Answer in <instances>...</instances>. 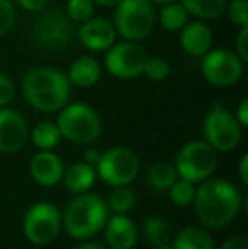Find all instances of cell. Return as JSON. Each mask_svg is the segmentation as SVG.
<instances>
[{"label": "cell", "mask_w": 248, "mask_h": 249, "mask_svg": "<svg viewBox=\"0 0 248 249\" xmlns=\"http://www.w3.org/2000/svg\"><path fill=\"white\" fill-rule=\"evenodd\" d=\"M95 3L92 0H68L66 2V16L70 20L75 22H85L87 19L94 16V9Z\"/></svg>", "instance_id": "cell-28"}, {"label": "cell", "mask_w": 248, "mask_h": 249, "mask_svg": "<svg viewBox=\"0 0 248 249\" xmlns=\"http://www.w3.org/2000/svg\"><path fill=\"white\" fill-rule=\"evenodd\" d=\"M219 249H248V239L245 236L229 237L223 243V246Z\"/></svg>", "instance_id": "cell-35"}, {"label": "cell", "mask_w": 248, "mask_h": 249, "mask_svg": "<svg viewBox=\"0 0 248 249\" xmlns=\"http://www.w3.org/2000/svg\"><path fill=\"white\" fill-rule=\"evenodd\" d=\"M31 139L36 148H39L41 151H50L60 142L61 134L57 124L53 122H39L31 132Z\"/></svg>", "instance_id": "cell-24"}, {"label": "cell", "mask_w": 248, "mask_h": 249, "mask_svg": "<svg viewBox=\"0 0 248 249\" xmlns=\"http://www.w3.org/2000/svg\"><path fill=\"white\" fill-rule=\"evenodd\" d=\"M100 154H102V153H100L99 149H95V148L87 149V151H85V154H83V158H85V163H89V164H95L97 161H99Z\"/></svg>", "instance_id": "cell-38"}, {"label": "cell", "mask_w": 248, "mask_h": 249, "mask_svg": "<svg viewBox=\"0 0 248 249\" xmlns=\"http://www.w3.org/2000/svg\"><path fill=\"white\" fill-rule=\"evenodd\" d=\"M109 219V209L99 195L78 194L66 205L61 226L73 239H90L104 229Z\"/></svg>", "instance_id": "cell-3"}, {"label": "cell", "mask_w": 248, "mask_h": 249, "mask_svg": "<svg viewBox=\"0 0 248 249\" xmlns=\"http://www.w3.org/2000/svg\"><path fill=\"white\" fill-rule=\"evenodd\" d=\"M143 236H145L146 243L152 244L153 248L160 246V244L170 243V239H172L170 224L158 215L148 217V219L143 222Z\"/></svg>", "instance_id": "cell-23"}, {"label": "cell", "mask_w": 248, "mask_h": 249, "mask_svg": "<svg viewBox=\"0 0 248 249\" xmlns=\"http://www.w3.org/2000/svg\"><path fill=\"white\" fill-rule=\"evenodd\" d=\"M189 12L182 3H165L160 12V24L165 27L167 31H180L187 24Z\"/></svg>", "instance_id": "cell-25"}, {"label": "cell", "mask_w": 248, "mask_h": 249, "mask_svg": "<svg viewBox=\"0 0 248 249\" xmlns=\"http://www.w3.org/2000/svg\"><path fill=\"white\" fill-rule=\"evenodd\" d=\"M22 95L31 107L39 112H57L68 104L70 83L68 76L51 66H38L24 75Z\"/></svg>", "instance_id": "cell-2"}, {"label": "cell", "mask_w": 248, "mask_h": 249, "mask_svg": "<svg viewBox=\"0 0 248 249\" xmlns=\"http://www.w3.org/2000/svg\"><path fill=\"white\" fill-rule=\"evenodd\" d=\"M195 188L194 209L199 220L209 229H223L235 220L242 207V195L233 183L221 178L201 181Z\"/></svg>", "instance_id": "cell-1"}, {"label": "cell", "mask_w": 248, "mask_h": 249, "mask_svg": "<svg viewBox=\"0 0 248 249\" xmlns=\"http://www.w3.org/2000/svg\"><path fill=\"white\" fill-rule=\"evenodd\" d=\"M236 56L243 63L248 61V26H243L236 37Z\"/></svg>", "instance_id": "cell-33"}, {"label": "cell", "mask_w": 248, "mask_h": 249, "mask_svg": "<svg viewBox=\"0 0 248 249\" xmlns=\"http://www.w3.org/2000/svg\"><path fill=\"white\" fill-rule=\"evenodd\" d=\"M102 75L100 63L92 56H80L70 65L68 80L76 87H94Z\"/></svg>", "instance_id": "cell-19"}, {"label": "cell", "mask_w": 248, "mask_h": 249, "mask_svg": "<svg viewBox=\"0 0 248 249\" xmlns=\"http://www.w3.org/2000/svg\"><path fill=\"white\" fill-rule=\"evenodd\" d=\"M182 5L197 19L212 20L225 12L228 0H182Z\"/></svg>", "instance_id": "cell-21"}, {"label": "cell", "mask_w": 248, "mask_h": 249, "mask_svg": "<svg viewBox=\"0 0 248 249\" xmlns=\"http://www.w3.org/2000/svg\"><path fill=\"white\" fill-rule=\"evenodd\" d=\"M218 151L206 141H191L179 151L175 170L180 178L192 183H201L214 173L218 166Z\"/></svg>", "instance_id": "cell-8"}, {"label": "cell", "mask_w": 248, "mask_h": 249, "mask_svg": "<svg viewBox=\"0 0 248 249\" xmlns=\"http://www.w3.org/2000/svg\"><path fill=\"white\" fill-rule=\"evenodd\" d=\"M153 249H173V246L170 243H167V244H160V246H155Z\"/></svg>", "instance_id": "cell-41"}, {"label": "cell", "mask_w": 248, "mask_h": 249, "mask_svg": "<svg viewBox=\"0 0 248 249\" xmlns=\"http://www.w3.org/2000/svg\"><path fill=\"white\" fill-rule=\"evenodd\" d=\"M155 9L152 0H119L114 12V27L126 41H141L153 31Z\"/></svg>", "instance_id": "cell-5"}, {"label": "cell", "mask_w": 248, "mask_h": 249, "mask_svg": "<svg viewBox=\"0 0 248 249\" xmlns=\"http://www.w3.org/2000/svg\"><path fill=\"white\" fill-rule=\"evenodd\" d=\"M106 203H107V209L113 210V212L128 213L134 209L136 197H134V194L128 188V185H124V187H114V190L111 192V195Z\"/></svg>", "instance_id": "cell-26"}, {"label": "cell", "mask_w": 248, "mask_h": 249, "mask_svg": "<svg viewBox=\"0 0 248 249\" xmlns=\"http://www.w3.org/2000/svg\"><path fill=\"white\" fill-rule=\"evenodd\" d=\"M75 249H78V248H75Z\"/></svg>", "instance_id": "cell-43"}, {"label": "cell", "mask_w": 248, "mask_h": 249, "mask_svg": "<svg viewBox=\"0 0 248 249\" xmlns=\"http://www.w3.org/2000/svg\"><path fill=\"white\" fill-rule=\"evenodd\" d=\"M95 168L92 164L80 161V163H73L68 170L63 171V185L68 192L72 194H85L95 183Z\"/></svg>", "instance_id": "cell-18"}, {"label": "cell", "mask_w": 248, "mask_h": 249, "mask_svg": "<svg viewBox=\"0 0 248 249\" xmlns=\"http://www.w3.org/2000/svg\"><path fill=\"white\" fill-rule=\"evenodd\" d=\"M14 95H16V87H14V82L7 75L0 73V107L9 105L10 102L14 100Z\"/></svg>", "instance_id": "cell-32"}, {"label": "cell", "mask_w": 248, "mask_h": 249, "mask_svg": "<svg viewBox=\"0 0 248 249\" xmlns=\"http://www.w3.org/2000/svg\"><path fill=\"white\" fill-rule=\"evenodd\" d=\"M78 249H109V248L102 246V244H99V243H85V244H82V246H78Z\"/></svg>", "instance_id": "cell-40"}, {"label": "cell", "mask_w": 248, "mask_h": 249, "mask_svg": "<svg viewBox=\"0 0 248 249\" xmlns=\"http://www.w3.org/2000/svg\"><path fill=\"white\" fill-rule=\"evenodd\" d=\"M180 46L187 54L202 58L212 46V33L204 22H187L180 29Z\"/></svg>", "instance_id": "cell-17"}, {"label": "cell", "mask_w": 248, "mask_h": 249, "mask_svg": "<svg viewBox=\"0 0 248 249\" xmlns=\"http://www.w3.org/2000/svg\"><path fill=\"white\" fill-rule=\"evenodd\" d=\"M169 195L173 205L177 207H187L192 203L195 195V187L192 181H187L184 178H177L172 183V187L169 188Z\"/></svg>", "instance_id": "cell-27"}, {"label": "cell", "mask_w": 248, "mask_h": 249, "mask_svg": "<svg viewBox=\"0 0 248 249\" xmlns=\"http://www.w3.org/2000/svg\"><path fill=\"white\" fill-rule=\"evenodd\" d=\"M104 66L113 76L121 80H131L143 75L146 61V51L139 46L136 41H123V43H114L109 50H106Z\"/></svg>", "instance_id": "cell-11"}, {"label": "cell", "mask_w": 248, "mask_h": 249, "mask_svg": "<svg viewBox=\"0 0 248 249\" xmlns=\"http://www.w3.org/2000/svg\"><path fill=\"white\" fill-rule=\"evenodd\" d=\"M236 121L240 122V125L242 127H247L248 125V100H242V104L238 105V108H236Z\"/></svg>", "instance_id": "cell-36"}, {"label": "cell", "mask_w": 248, "mask_h": 249, "mask_svg": "<svg viewBox=\"0 0 248 249\" xmlns=\"http://www.w3.org/2000/svg\"><path fill=\"white\" fill-rule=\"evenodd\" d=\"M78 41L90 51H106L116 43V27L104 17H90L78 29Z\"/></svg>", "instance_id": "cell-14"}, {"label": "cell", "mask_w": 248, "mask_h": 249, "mask_svg": "<svg viewBox=\"0 0 248 249\" xmlns=\"http://www.w3.org/2000/svg\"><path fill=\"white\" fill-rule=\"evenodd\" d=\"M17 5L22 7L24 10H29V12H39L46 7V3L50 0H16Z\"/></svg>", "instance_id": "cell-34"}, {"label": "cell", "mask_w": 248, "mask_h": 249, "mask_svg": "<svg viewBox=\"0 0 248 249\" xmlns=\"http://www.w3.org/2000/svg\"><path fill=\"white\" fill-rule=\"evenodd\" d=\"M61 213L53 203L38 202L27 210L24 217V236L36 246L53 243L61 231Z\"/></svg>", "instance_id": "cell-10"}, {"label": "cell", "mask_w": 248, "mask_h": 249, "mask_svg": "<svg viewBox=\"0 0 248 249\" xmlns=\"http://www.w3.org/2000/svg\"><path fill=\"white\" fill-rule=\"evenodd\" d=\"M202 76L212 87H231L242 78L243 61L236 56V53L228 50L208 51L201 61Z\"/></svg>", "instance_id": "cell-12"}, {"label": "cell", "mask_w": 248, "mask_h": 249, "mask_svg": "<svg viewBox=\"0 0 248 249\" xmlns=\"http://www.w3.org/2000/svg\"><path fill=\"white\" fill-rule=\"evenodd\" d=\"M226 9L233 24L240 27L248 26V0H233L229 5H226Z\"/></svg>", "instance_id": "cell-31"}, {"label": "cell", "mask_w": 248, "mask_h": 249, "mask_svg": "<svg viewBox=\"0 0 248 249\" xmlns=\"http://www.w3.org/2000/svg\"><path fill=\"white\" fill-rule=\"evenodd\" d=\"M177 178H179V175H177L175 166L170 163H165V161H158V163L152 164L148 168V173H146L148 185L153 190H160V192L169 190Z\"/></svg>", "instance_id": "cell-22"}, {"label": "cell", "mask_w": 248, "mask_h": 249, "mask_svg": "<svg viewBox=\"0 0 248 249\" xmlns=\"http://www.w3.org/2000/svg\"><path fill=\"white\" fill-rule=\"evenodd\" d=\"M95 164V173L100 177V180L113 187H124L133 183L141 166L138 154L124 146H116L102 153Z\"/></svg>", "instance_id": "cell-9"}, {"label": "cell", "mask_w": 248, "mask_h": 249, "mask_svg": "<svg viewBox=\"0 0 248 249\" xmlns=\"http://www.w3.org/2000/svg\"><path fill=\"white\" fill-rule=\"evenodd\" d=\"M173 249H216L214 241L208 231L201 227H186L175 236Z\"/></svg>", "instance_id": "cell-20"}, {"label": "cell", "mask_w": 248, "mask_h": 249, "mask_svg": "<svg viewBox=\"0 0 248 249\" xmlns=\"http://www.w3.org/2000/svg\"><path fill=\"white\" fill-rule=\"evenodd\" d=\"M29 138V127L22 115L12 108H0V153H17Z\"/></svg>", "instance_id": "cell-13"}, {"label": "cell", "mask_w": 248, "mask_h": 249, "mask_svg": "<svg viewBox=\"0 0 248 249\" xmlns=\"http://www.w3.org/2000/svg\"><path fill=\"white\" fill-rule=\"evenodd\" d=\"M104 236L109 249H131L138 241V226L126 213H116L107 219Z\"/></svg>", "instance_id": "cell-16"}, {"label": "cell", "mask_w": 248, "mask_h": 249, "mask_svg": "<svg viewBox=\"0 0 248 249\" xmlns=\"http://www.w3.org/2000/svg\"><path fill=\"white\" fill-rule=\"evenodd\" d=\"M202 132L206 138L204 141L221 153H229L238 148L242 141V125L235 115L221 104L212 105L211 110L206 114Z\"/></svg>", "instance_id": "cell-7"}, {"label": "cell", "mask_w": 248, "mask_h": 249, "mask_svg": "<svg viewBox=\"0 0 248 249\" xmlns=\"http://www.w3.org/2000/svg\"><path fill=\"white\" fill-rule=\"evenodd\" d=\"M92 2L100 7H116L119 0H92Z\"/></svg>", "instance_id": "cell-39"}, {"label": "cell", "mask_w": 248, "mask_h": 249, "mask_svg": "<svg viewBox=\"0 0 248 249\" xmlns=\"http://www.w3.org/2000/svg\"><path fill=\"white\" fill-rule=\"evenodd\" d=\"M16 24V5L10 0H0V37L10 33Z\"/></svg>", "instance_id": "cell-30"}, {"label": "cell", "mask_w": 248, "mask_h": 249, "mask_svg": "<svg viewBox=\"0 0 248 249\" xmlns=\"http://www.w3.org/2000/svg\"><path fill=\"white\" fill-rule=\"evenodd\" d=\"M29 171L33 180L41 187H55L63 178V161L53 151H39L36 156L31 160Z\"/></svg>", "instance_id": "cell-15"}, {"label": "cell", "mask_w": 248, "mask_h": 249, "mask_svg": "<svg viewBox=\"0 0 248 249\" xmlns=\"http://www.w3.org/2000/svg\"><path fill=\"white\" fill-rule=\"evenodd\" d=\"M57 127L61 138L75 144H90L102 132V124L95 108L82 102L66 104L61 108Z\"/></svg>", "instance_id": "cell-4"}, {"label": "cell", "mask_w": 248, "mask_h": 249, "mask_svg": "<svg viewBox=\"0 0 248 249\" xmlns=\"http://www.w3.org/2000/svg\"><path fill=\"white\" fill-rule=\"evenodd\" d=\"M31 36L41 51H61L72 39V24L68 16L60 9L39 10L31 26Z\"/></svg>", "instance_id": "cell-6"}, {"label": "cell", "mask_w": 248, "mask_h": 249, "mask_svg": "<svg viewBox=\"0 0 248 249\" xmlns=\"http://www.w3.org/2000/svg\"><path fill=\"white\" fill-rule=\"evenodd\" d=\"M153 2H156V3H162V5H165V3H172V2H177V0H153Z\"/></svg>", "instance_id": "cell-42"}, {"label": "cell", "mask_w": 248, "mask_h": 249, "mask_svg": "<svg viewBox=\"0 0 248 249\" xmlns=\"http://www.w3.org/2000/svg\"><path fill=\"white\" fill-rule=\"evenodd\" d=\"M238 173H240V180L243 185H248V154L245 153L240 160V166H238Z\"/></svg>", "instance_id": "cell-37"}, {"label": "cell", "mask_w": 248, "mask_h": 249, "mask_svg": "<svg viewBox=\"0 0 248 249\" xmlns=\"http://www.w3.org/2000/svg\"><path fill=\"white\" fill-rule=\"evenodd\" d=\"M143 73H145L150 80L160 82V80H165L167 76L170 75V65H169V61H167V59L158 58V56L146 58Z\"/></svg>", "instance_id": "cell-29"}]
</instances>
